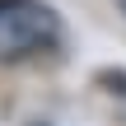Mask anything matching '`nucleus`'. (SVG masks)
Returning a JSON list of instances; mask_svg holds the SVG:
<instances>
[{
  "instance_id": "1",
  "label": "nucleus",
  "mask_w": 126,
  "mask_h": 126,
  "mask_svg": "<svg viewBox=\"0 0 126 126\" xmlns=\"http://www.w3.org/2000/svg\"><path fill=\"white\" fill-rule=\"evenodd\" d=\"M56 14L33 0H0V61L47 51L56 42Z\"/></svg>"
},
{
  "instance_id": "2",
  "label": "nucleus",
  "mask_w": 126,
  "mask_h": 126,
  "mask_svg": "<svg viewBox=\"0 0 126 126\" xmlns=\"http://www.w3.org/2000/svg\"><path fill=\"white\" fill-rule=\"evenodd\" d=\"M117 5H122V9H126V0H117Z\"/></svg>"
}]
</instances>
